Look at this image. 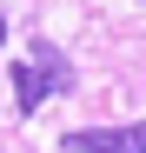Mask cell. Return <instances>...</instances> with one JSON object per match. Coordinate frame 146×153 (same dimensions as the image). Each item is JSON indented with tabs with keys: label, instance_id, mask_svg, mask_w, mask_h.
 Listing matches in <instances>:
<instances>
[{
	"label": "cell",
	"instance_id": "2",
	"mask_svg": "<svg viewBox=\"0 0 146 153\" xmlns=\"http://www.w3.org/2000/svg\"><path fill=\"white\" fill-rule=\"evenodd\" d=\"M73 153H146V120L133 126H80V133H66Z\"/></svg>",
	"mask_w": 146,
	"mask_h": 153
},
{
	"label": "cell",
	"instance_id": "1",
	"mask_svg": "<svg viewBox=\"0 0 146 153\" xmlns=\"http://www.w3.org/2000/svg\"><path fill=\"white\" fill-rule=\"evenodd\" d=\"M53 93H73V67H66L60 47L33 40V53L13 67V107L20 113H40V100H53Z\"/></svg>",
	"mask_w": 146,
	"mask_h": 153
},
{
	"label": "cell",
	"instance_id": "3",
	"mask_svg": "<svg viewBox=\"0 0 146 153\" xmlns=\"http://www.w3.org/2000/svg\"><path fill=\"white\" fill-rule=\"evenodd\" d=\"M0 47H7V20H0Z\"/></svg>",
	"mask_w": 146,
	"mask_h": 153
}]
</instances>
